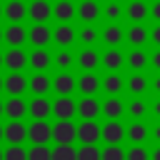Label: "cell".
Here are the masks:
<instances>
[{
	"instance_id": "obj_1",
	"label": "cell",
	"mask_w": 160,
	"mask_h": 160,
	"mask_svg": "<svg viewBox=\"0 0 160 160\" xmlns=\"http://www.w3.org/2000/svg\"><path fill=\"white\" fill-rule=\"evenodd\" d=\"M52 140L58 145H72V140H78V125H72V120H58L52 125Z\"/></svg>"
},
{
	"instance_id": "obj_2",
	"label": "cell",
	"mask_w": 160,
	"mask_h": 160,
	"mask_svg": "<svg viewBox=\"0 0 160 160\" xmlns=\"http://www.w3.org/2000/svg\"><path fill=\"white\" fill-rule=\"evenodd\" d=\"M78 140L82 145H95L98 140H102V128L95 120H82L78 125Z\"/></svg>"
},
{
	"instance_id": "obj_3",
	"label": "cell",
	"mask_w": 160,
	"mask_h": 160,
	"mask_svg": "<svg viewBox=\"0 0 160 160\" xmlns=\"http://www.w3.org/2000/svg\"><path fill=\"white\" fill-rule=\"evenodd\" d=\"M28 138H30L32 145H45L52 138V125L45 122V120H32L30 128H28Z\"/></svg>"
},
{
	"instance_id": "obj_4",
	"label": "cell",
	"mask_w": 160,
	"mask_h": 160,
	"mask_svg": "<svg viewBox=\"0 0 160 160\" xmlns=\"http://www.w3.org/2000/svg\"><path fill=\"white\" fill-rule=\"evenodd\" d=\"M78 112V102H72L70 95H60L55 102H52V115L58 120H72V115Z\"/></svg>"
},
{
	"instance_id": "obj_5",
	"label": "cell",
	"mask_w": 160,
	"mask_h": 160,
	"mask_svg": "<svg viewBox=\"0 0 160 160\" xmlns=\"http://www.w3.org/2000/svg\"><path fill=\"white\" fill-rule=\"evenodd\" d=\"M125 138H128V128H122L118 120H108L102 125V140L108 145H120Z\"/></svg>"
},
{
	"instance_id": "obj_6",
	"label": "cell",
	"mask_w": 160,
	"mask_h": 160,
	"mask_svg": "<svg viewBox=\"0 0 160 160\" xmlns=\"http://www.w3.org/2000/svg\"><path fill=\"white\" fill-rule=\"evenodd\" d=\"M28 40H30V45H35V48H45V45L52 40V30H50L45 22H35V25L28 30Z\"/></svg>"
},
{
	"instance_id": "obj_7",
	"label": "cell",
	"mask_w": 160,
	"mask_h": 160,
	"mask_svg": "<svg viewBox=\"0 0 160 160\" xmlns=\"http://www.w3.org/2000/svg\"><path fill=\"white\" fill-rule=\"evenodd\" d=\"M102 112V105L95 100V95H82V100L78 102V115L82 120H95Z\"/></svg>"
},
{
	"instance_id": "obj_8",
	"label": "cell",
	"mask_w": 160,
	"mask_h": 160,
	"mask_svg": "<svg viewBox=\"0 0 160 160\" xmlns=\"http://www.w3.org/2000/svg\"><path fill=\"white\" fill-rule=\"evenodd\" d=\"M100 15H102V8L98 5V0H80V5H78V20H82L85 25H90Z\"/></svg>"
},
{
	"instance_id": "obj_9",
	"label": "cell",
	"mask_w": 160,
	"mask_h": 160,
	"mask_svg": "<svg viewBox=\"0 0 160 160\" xmlns=\"http://www.w3.org/2000/svg\"><path fill=\"white\" fill-rule=\"evenodd\" d=\"M25 65H28V52H25L22 48H10V50L5 52V68H8L10 72H20Z\"/></svg>"
},
{
	"instance_id": "obj_10",
	"label": "cell",
	"mask_w": 160,
	"mask_h": 160,
	"mask_svg": "<svg viewBox=\"0 0 160 160\" xmlns=\"http://www.w3.org/2000/svg\"><path fill=\"white\" fill-rule=\"evenodd\" d=\"M75 62H78L85 72H92L98 65H102V55H100L98 50H92V48H85V50H80V55L75 58Z\"/></svg>"
},
{
	"instance_id": "obj_11",
	"label": "cell",
	"mask_w": 160,
	"mask_h": 160,
	"mask_svg": "<svg viewBox=\"0 0 160 160\" xmlns=\"http://www.w3.org/2000/svg\"><path fill=\"white\" fill-rule=\"evenodd\" d=\"M28 112H30L35 120H45V118H50V112H52V102H50L45 95H35V100H30V105H28Z\"/></svg>"
},
{
	"instance_id": "obj_12",
	"label": "cell",
	"mask_w": 160,
	"mask_h": 160,
	"mask_svg": "<svg viewBox=\"0 0 160 160\" xmlns=\"http://www.w3.org/2000/svg\"><path fill=\"white\" fill-rule=\"evenodd\" d=\"M5 140L10 145H22V140H28V125H22L20 120H10L5 125Z\"/></svg>"
},
{
	"instance_id": "obj_13",
	"label": "cell",
	"mask_w": 160,
	"mask_h": 160,
	"mask_svg": "<svg viewBox=\"0 0 160 160\" xmlns=\"http://www.w3.org/2000/svg\"><path fill=\"white\" fill-rule=\"evenodd\" d=\"M25 40H28V30L20 22H10L5 28V42H8V48H22Z\"/></svg>"
},
{
	"instance_id": "obj_14",
	"label": "cell",
	"mask_w": 160,
	"mask_h": 160,
	"mask_svg": "<svg viewBox=\"0 0 160 160\" xmlns=\"http://www.w3.org/2000/svg\"><path fill=\"white\" fill-rule=\"evenodd\" d=\"M50 62H52V58H50V52H48L45 48H35V50L28 55V65H30L35 72H45V70L50 68Z\"/></svg>"
},
{
	"instance_id": "obj_15",
	"label": "cell",
	"mask_w": 160,
	"mask_h": 160,
	"mask_svg": "<svg viewBox=\"0 0 160 160\" xmlns=\"http://www.w3.org/2000/svg\"><path fill=\"white\" fill-rule=\"evenodd\" d=\"M75 88H78V80H75L68 70H62V72H58V75L52 78V90H55L58 95H70Z\"/></svg>"
},
{
	"instance_id": "obj_16",
	"label": "cell",
	"mask_w": 160,
	"mask_h": 160,
	"mask_svg": "<svg viewBox=\"0 0 160 160\" xmlns=\"http://www.w3.org/2000/svg\"><path fill=\"white\" fill-rule=\"evenodd\" d=\"M25 90H28V78H25L22 72H10V75L5 78V92H8L10 98L22 95Z\"/></svg>"
},
{
	"instance_id": "obj_17",
	"label": "cell",
	"mask_w": 160,
	"mask_h": 160,
	"mask_svg": "<svg viewBox=\"0 0 160 160\" xmlns=\"http://www.w3.org/2000/svg\"><path fill=\"white\" fill-rule=\"evenodd\" d=\"M28 15H30L32 22H45V20H50L52 8H50L48 0H32V2L28 5Z\"/></svg>"
},
{
	"instance_id": "obj_18",
	"label": "cell",
	"mask_w": 160,
	"mask_h": 160,
	"mask_svg": "<svg viewBox=\"0 0 160 160\" xmlns=\"http://www.w3.org/2000/svg\"><path fill=\"white\" fill-rule=\"evenodd\" d=\"M52 40H55L60 48H70V45L78 40V32L70 28V22H60V25L52 30Z\"/></svg>"
},
{
	"instance_id": "obj_19",
	"label": "cell",
	"mask_w": 160,
	"mask_h": 160,
	"mask_svg": "<svg viewBox=\"0 0 160 160\" xmlns=\"http://www.w3.org/2000/svg\"><path fill=\"white\" fill-rule=\"evenodd\" d=\"M78 90L82 95H95L98 90H102V80L95 75V72H82L78 78Z\"/></svg>"
},
{
	"instance_id": "obj_20",
	"label": "cell",
	"mask_w": 160,
	"mask_h": 160,
	"mask_svg": "<svg viewBox=\"0 0 160 160\" xmlns=\"http://www.w3.org/2000/svg\"><path fill=\"white\" fill-rule=\"evenodd\" d=\"M75 15H78V8L72 5V0H58L52 5V18L60 22H70Z\"/></svg>"
},
{
	"instance_id": "obj_21",
	"label": "cell",
	"mask_w": 160,
	"mask_h": 160,
	"mask_svg": "<svg viewBox=\"0 0 160 160\" xmlns=\"http://www.w3.org/2000/svg\"><path fill=\"white\" fill-rule=\"evenodd\" d=\"M100 40H102L108 48H118V45L125 40V32H122V28H120L118 22H110V25L100 32Z\"/></svg>"
},
{
	"instance_id": "obj_22",
	"label": "cell",
	"mask_w": 160,
	"mask_h": 160,
	"mask_svg": "<svg viewBox=\"0 0 160 160\" xmlns=\"http://www.w3.org/2000/svg\"><path fill=\"white\" fill-rule=\"evenodd\" d=\"M102 65H105L108 72H118V70L125 65V55H122L118 48H108V50L102 52Z\"/></svg>"
},
{
	"instance_id": "obj_23",
	"label": "cell",
	"mask_w": 160,
	"mask_h": 160,
	"mask_svg": "<svg viewBox=\"0 0 160 160\" xmlns=\"http://www.w3.org/2000/svg\"><path fill=\"white\" fill-rule=\"evenodd\" d=\"M5 115L10 118V120H22L25 115H28V102L18 95V98H8V102H5Z\"/></svg>"
},
{
	"instance_id": "obj_24",
	"label": "cell",
	"mask_w": 160,
	"mask_h": 160,
	"mask_svg": "<svg viewBox=\"0 0 160 160\" xmlns=\"http://www.w3.org/2000/svg\"><path fill=\"white\" fill-rule=\"evenodd\" d=\"M125 108H128V105H125L118 95H108V100L102 102V115H105L108 120H118V118L125 112Z\"/></svg>"
},
{
	"instance_id": "obj_25",
	"label": "cell",
	"mask_w": 160,
	"mask_h": 160,
	"mask_svg": "<svg viewBox=\"0 0 160 160\" xmlns=\"http://www.w3.org/2000/svg\"><path fill=\"white\" fill-rule=\"evenodd\" d=\"M5 18H8L10 22H22V20L28 18V5H25L22 0H8V5H5Z\"/></svg>"
},
{
	"instance_id": "obj_26",
	"label": "cell",
	"mask_w": 160,
	"mask_h": 160,
	"mask_svg": "<svg viewBox=\"0 0 160 160\" xmlns=\"http://www.w3.org/2000/svg\"><path fill=\"white\" fill-rule=\"evenodd\" d=\"M148 38H150V32L142 28V22L130 25V28H128V32H125V40H128L132 48H142V45L148 42Z\"/></svg>"
},
{
	"instance_id": "obj_27",
	"label": "cell",
	"mask_w": 160,
	"mask_h": 160,
	"mask_svg": "<svg viewBox=\"0 0 160 160\" xmlns=\"http://www.w3.org/2000/svg\"><path fill=\"white\" fill-rule=\"evenodd\" d=\"M125 15H128V20H132V22H142V20L150 15V8L145 5V0H130V5L125 8Z\"/></svg>"
},
{
	"instance_id": "obj_28",
	"label": "cell",
	"mask_w": 160,
	"mask_h": 160,
	"mask_svg": "<svg viewBox=\"0 0 160 160\" xmlns=\"http://www.w3.org/2000/svg\"><path fill=\"white\" fill-rule=\"evenodd\" d=\"M28 88H30V92H35V95H45V92L52 88V80H50L45 72H35V75L28 80Z\"/></svg>"
},
{
	"instance_id": "obj_29",
	"label": "cell",
	"mask_w": 160,
	"mask_h": 160,
	"mask_svg": "<svg viewBox=\"0 0 160 160\" xmlns=\"http://www.w3.org/2000/svg\"><path fill=\"white\" fill-rule=\"evenodd\" d=\"M125 62L130 65V70H135V72H140L148 62H150V58H148V52L142 50V48H135V50H130L128 52V58H125Z\"/></svg>"
},
{
	"instance_id": "obj_30",
	"label": "cell",
	"mask_w": 160,
	"mask_h": 160,
	"mask_svg": "<svg viewBox=\"0 0 160 160\" xmlns=\"http://www.w3.org/2000/svg\"><path fill=\"white\" fill-rule=\"evenodd\" d=\"M122 88H125V80H122L118 72H108V75L102 78V90H105L108 95H120Z\"/></svg>"
},
{
	"instance_id": "obj_31",
	"label": "cell",
	"mask_w": 160,
	"mask_h": 160,
	"mask_svg": "<svg viewBox=\"0 0 160 160\" xmlns=\"http://www.w3.org/2000/svg\"><path fill=\"white\" fill-rule=\"evenodd\" d=\"M102 15H105L108 22H118V20L125 15V8L120 5V0H108L105 8H102Z\"/></svg>"
},
{
	"instance_id": "obj_32",
	"label": "cell",
	"mask_w": 160,
	"mask_h": 160,
	"mask_svg": "<svg viewBox=\"0 0 160 160\" xmlns=\"http://www.w3.org/2000/svg\"><path fill=\"white\" fill-rule=\"evenodd\" d=\"M148 85H150V82H148V78H145L142 72L130 75V78H128V82H125V88H128L132 95H142V92L148 90Z\"/></svg>"
},
{
	"instance_id": "obj_33",
	"label": "cell",
	"mask_w": 160,
	"mask_h": 160,
	"mask_svg": "<svg viewBox=\"0 0 160 160\" xmlns=\"http://www.w3.org/2000/svg\"><path fill=\"white\" fill-rule=\"evenodd\" d=\"M148 135H150V130H148V125H145V122H140V120L130 122V128H128V138H130V142L140 145V142H142Z\"/></svg>"
},
{
	"instance_id": "obj_34",
	"label": "cell",
	"mask_w": 160,
	"mask_h": 160,
	"mask_svg": "<svg viewBox=\"0 0 160 160\" xmlns=\"http://www.w3.org/2000/svg\"><path fill=\"white\" fill-rule=\"evenodd\" d=\"M78 40H80V42H82L85 48H92V45H95V42L100 40V32H98V30H95L92 25H85V28H82V30L78 32Z\"/></svg>"
},
{
	"instance_id": "obj_35",
	"label": "cell",
	"mask_w": 160,
	"mask_h": 160,
	"mask_svg": "<svg viewBox=\"0 0 160 160\" xmlns=\"http://www.w3.org/2000/svg\"><path fill=\"white\" fill-rule=\"evenodd\" d=\"M52 160H78V150L72 145H55L52 148Z\"/></svg>"
},
{
	"instance_id": "obj_36",
	"label": "cell",
	"mask_w": 160,
	"mask_h": 160,
	"mask_svg": "<svg viewBox=\"0 0 160 160\" xmlns=\"http://www.w3.org/2000/svg\"><path fill=\"white\" fill-rule=\"evenodd\" d=\"M148 108H150V105H148V102H145L142 98H135V100H130V105H128L125 110L130 112V118H135V120H140V118H142V115L148 112Z\"/></svg>"
},
{
	"instance_id": "obj_37",
	"label": "cell",
	"mask_w": 160,
	"mask_h": 160,
	"mask_svg": "<svg viewBox=\"0 0 160 160\" xmlns=\"http://www.w3.org/2000/svg\"><path fill=\"white\" fill-rule=\"evenodd\" d=\"M28 160H52V150L48 145H32L28 150Z\"/></svg>"
},
{
	"instance_id": "obj_38",
	"label": "cell",
	"mask_w": 160,
	"mask_h": 160,
	"mask_svg": "<svg viewBox=\"0 0 160 160\" xmlns=\"http://www.w3.org/2000/svg\"><path fill=\"white\" fill-rule=\"evenodd\" d=\"M52 60H55V65H58L60 70H70V65L75 62V58H72V52H70L68 48H62V50H60V52H58Z\"/></svg>"
},
{
	"instance_id": "obj_39",
	"label": "cell",
	"mask_w": 160,
	"mask_h": 160,
	"mask_svg": "<svg viewBox=\"0 0 160 160\" xmlns=\"http://www.w3.org/2000/svg\"><path fill=\"white\" fill-rule=\"evenodd\" d=\"M78 160H102V150H98L95 145H82L78 150Z\"/></svg>"
},
{
	"instance_id": "obj_40",
	"label": "cell",
	"mask_w": 160,
	"mask_h": 160,
	"mask_svg": "<svg viewBox=\"0 0 160 160\" xmlns=\"http://www.w3.org/2000/svg\"><path fill=\"white\" fill-rule=\"evenodd\" d=\"M125 160H150V152L142 145H132L130 150H125Z\"/></svg>"
},
{
	"instance_id": "obj_41",
	"label": "cell",
	"mask_w": 160,
	"mask_h": 160,
	"mask_svg": "<svg viewBox=\"0 0 160 160\" xmlns=\"http://www.w3.org/2000/svg\"><path fill=\"white\" fill-rule=\"evenodd\" d=\"M5 160H28V150H25L22 145H8Z\"/></svg>"
},
{
	"instance_id": "obj_42",
	"label": "cell",
	"mask_w": 160,
	"mask_h": 160,
	"mask_svg": "<svg viewBox=\"0 0 160 160\" xmlns=\"http://www.w3.org/2000/svg\"><path fill=\"white\" fill-rule=\"evenodd\" d=\"M102 160H125V150L120 145H108L102 150Z\"/></svg>"
},
{
	"instance_id": "obj_43",
	"label": "cell",
	"mask_w": 160,
	"mask_h": 160,
	"mask_svg": "<svg viewBox=\"0 0 160 160\" xmlns=\"http://www.w3.org/2000/svg\"><path fill=\"white\" fill-rule=\"evenodd\" d=\"M150 65H152L155 70H160V48H158V50L150 55Z\"/></svg>"
},
{
	"instance_id": "obj_44",
	"label": "cell",
	"mask_w": 160,
	"mask_h": 160,
	"mask_svg": "<svg viewBox=\"0 0 160 160\" xmlns=\"http://www.w3.org/2000/svg\"><path fill=\"white\" fill-rule=\"evenodd\" d=\"M150 15H152V20H158V22H160V0H155V2H152Z\"/></svg>"
},
{
	"instance_id": "obj_45",
	"label": "cell",
	"mask_w": 160,
	"mask_h": 160,
	"mask_svg": "<svg viewBox=\"0 0 160 160\" xmlns=\"http://www.w3.org/2000/svg\"><path fill=\"white\" fill-rule=\"evenodd\" d=\"M150 40H152V42H155V45L160 48V22H158V25L152 28V32H150Z\"/></svg>"
},
{
	"instance_id": "obj_46",
	"label": "cell",
	"mask_w": 160,
	"mask_h": 160,
	"mask_svg": "<svg viewBox=\"0 0 160 160\" xmlns=\"http://www.w3.org/2000/svg\"><path fill=\"white\" fill-rule=\"evenodd\" d=\"M152 90H155V92H158V95H160V75H158V78H155V80H152Z\"/></svg>"
},
{
	"instance_id": "obj_47",
	"label": "cell",
	"mask_w": 160,
	"mask_h": 160,
	"mask_svg": "<svg viewBox=\"0 0 160 160\" xmlns=\"http://www.w3.org/2000/svg\"><path fill=\"white\" fill-rule=\"evenodd\" d=\"M152 138H155V140H158V142H160V122H158V125H155V128H152Z\"/></svg>"
},
{
	"instance_id": "obj_48",
	"label": "cell",
	"mask_w": 160,
	"mask_h": 160,
	"mask_svg": "<svg viewBox=\"0 0 160 160\" xmlns=\"http://www.w3.org/2000/svg\"><path fill=\"white\" fill-rule=\"evenodd\" d=\"M152 112H155V118H160V100L152 102Z\"/></svg>"
},
{
	"instance_id": "obj_49",
	"label": "cell",
	"mask_w": 160,
	"mask_h": 160,
	"mask_svg": "<svg viewBox=\"0 0 160 160\" xmlns=\"http://www.w3.org/2000/svg\"><path fill=\"white\" fill-rule=\"evenodd\" d=\"M150 160H160V145H158V148L150 152Z\"/></svg>"
},
{
	"instance_id": "obj_50",
	"label": "cell",
	"mask_w": 160,
	"mask_h": 160,
	"mask_svg": "<svg viewBox=\"0 0 160 160\" xmlns=\"http://www.w3.org/2000/svg\"><path fill=\"white\" fill-rule=\"evenodd\" d=\"M5 90V78H0V92Z\"/></svg>"
},
{
	"instance_id": "obj_51",
	"label": "cell",
	"mask_w": 160,
	"mask_h": 160,
	"mask_svg": "<svg viewBox=\"0 0 160 160\" xmlns=\"http://www.w3.org/2000/svg\"><path fill=\"white\" fill-rule=\"evenodd\" d=\"M0 115H5V102L0 100Z\"/></svg>"
},
{
	"instance_id": "obj_52",
	"label": "cell",
	"mask_w": 160,
	"mask_h": 160,
	"mask_svg": "<svg viewBox=\"0 0 160 160\" xmlns=\"http://www.w3.org/2000/svg\"><path fill=\"white\" fill-rule=\"evenodd\" d=\"M0 140H5V128L0 125Z\"/></svg>"
},
{
	"instance_id": "obj_53",
	"label": "cell",
	"mask_w": 160,
	"mask_h": 160,
	"mask_svg": "<svg viewBox=\"0 0 160 160\" xmlns=\"http://www.w3.org/2000/svg\"><path fill=\"white\" fill-rule=\"evenodd\" d=\"M0 18H5V5H0Z\"/></svg>"
},
{
	"instance_id": "obj_54",
	"label": "cell",
	"mask_w": 160,
	"mask_h": 160,
	"mask_svg": "<svg viewBox=\"0 0 160 160\" xmlns=\"http://www.w3.org/2000/svg\"><path fill=\"white\" fill-rule=\"evenodd\" d=\"M2 40H5V30L0 28V42H2Z\"/></svg>"
},
{
	"instance_id": "obj_55",
	"label": "cell",
	"mask_w": 160,
	"mask_h": 160,
	"mask_svg": "<svg viewBox=\"0 0 160 160\" xmlns=\"http://www.w3.org/2000/svg\"><path fill=\"white\" fill-rule=\"evenodd\" d=\"M0 65H5V55L2 52H0Z\"/></svg>"
},
{
	"instance_id": "obj_56",
	"label": "cell",
	"mask_w": 160,
	"mask_h": 160,
	"mask_svg": "<svg viewBox=\"0 0 160 160\" xmlns=\"http://www.w3.org/2000/svg\"><path fill=\"white\" fill-rule=\"evenodd\" d=\"M0 160H5V150H0Z\"/></svg>"
}]
</instances>
